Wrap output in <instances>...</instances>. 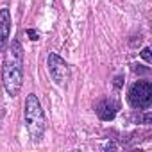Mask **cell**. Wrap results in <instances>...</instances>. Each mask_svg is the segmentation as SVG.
Wrapping results in <instances>:
<instances>
[{
	"instance_id": "cell-9",
	"label": "cell",
	"mask_w": 152,
	"mask_h": 152,
	"mask_svg": "<svg viewBox=\"0 0 152 152\" xmlns=\"http://www.w3.org/2000/svg\"><path fill=\"white\" fill-rule=\"evenodd\" d=\"M132 70H134V72H138V73H147V72H148V68H141V64H134V66H132Z\"/></svg>"
},
{
	"instance_id": "cell-5",
	"label": "cell",
	"mask_w": 152,
	"mask_h": 152,
	"mask_svg": "<svg viewBox=\"0 0 152 152\" xmlns=\"http://www.w3.org/2000/svg\"><path fill=\"white\" fill-rule=\"evenodd\" d=\"M118 109H120V106H118V102L113 100V99H102V100L97 104V107H95L99 118L104 120V122H111V120H115Z\"/></svg>"
},
{
	"instance_id": "cell-6",
	"label": "cell",
	"mask_w": 152,
	"mask_h": 152,
	"mask_svg": "<svg viewBox=\"0 0 152 152\" xmlns=\"http://www.w3.org/2000/svg\"><path fill=\"white\" fill-rule=\"evenodd\" d=\"M9 34H11V15L9 9H0V54L9 45Z\"/></svg>"
},
{
	"instance_id": "cell-8",
	"label": "cell",
	"mask_w": 152,
	"mask_h": 152,
	"mask_svg": "<svg viewBox=\"0 0 152 152\" xmlns=\"http://www.w3.org/2000/svg\"><path fill=\"white\" fill-rule=\"evenodd\" d=\"M27 36H29L32 41H38V39H39V34H38L34 29H27Z\"/></svg>"
},
{
	"instance_id": "cell-4",
	"label": "cell",
	"mask_w": 152,
	"mask_h": 152,
	"mask_svg": "<svg viewBox=\"0 0 152 152\" xmlns=\"http://www.w3.org/2000/svg\"><path fill=\"white\" fill-rule=\"evenodd\" d=\"M47 66H48V72H50V77H52V81L57 84V86H61V88H64L66 84H68V81H70V66H68V63L61 57V56H57V54H48V57H47Z\"/></svg>"
},
{
	"instance_id": "cell-2",
	"label": "cell",
	"mask_w": 152,
	"mask_h": 152,
	"mask_svg": "<svg viewBox=\"0 0 152 152\" xmlns=\"http://www.w3.org/2000/svg\"><path fill=\"white\" fill-rule=\"evenodd\" d=\"M23 118H25V127H27L32 141H39L45 132V113H43V107L34 93L27 95Z\"/></svg>"
},
{
	"instance_id": "cell-1",
	"label": "cell",
	"mask_w": 152,
	"mask_h": 152,
	"mask_svg": "<svg viewBox=\"0 0 152 152\" xmlns=\"http://www.w3.org/2000/svg\"><path fill=\"white\" fill-rule=\"evenodd\" d=\"M2 83L6 93L15 99L20 95L23 84V48L20 39H13L2 64Z\"/></svg>"
},
{
	"instance_id": "cell-3",
	"label": "cell",
	"mask_w": 152,
	"mask_h": 152,
	"mask_svg": "<svg viewBox=\"0 0 152 152\" xmlns=\"http://www.w3.org/2000/svg\"><path fill=\"white\" fill-rule=\"evenodd\" d=\"M127 102L131 104V107L138 111L148 109L152 104V84L148 81H138L131 84L127 91Z\"/></svg>"
},
{
	"instance_id": "cell-7",
	"label": "cell",
	"mask_w": 152,
	"mask_h": 152,
	"mask_svg": "<svg viewBox=\"0 0 152 152\" xmlns=\"http://www.w3.org/2000/svg\"><path fill=\"white\" fill-rule=\"evenodd\" d=\"M141 57H143L147 63H152V56H150V48H148V47H145V48L141 50Z\"/></svg>"
},
{
	"instance_id": "cell-10",
	"label": "cell",
	"mask_w": 152,
	"mask_h": 152,
	"mask_svg": "<svg viewBox=\"0 0 152 152\" xmlns=\"http://www.w3.org/2000/svg\"><path fill=\"white\" fill-rule=\"evenodd\" d=\"M115 86H116V88L122 86V77H116V79H115Z\"/></svg>"
}]
</instances>
